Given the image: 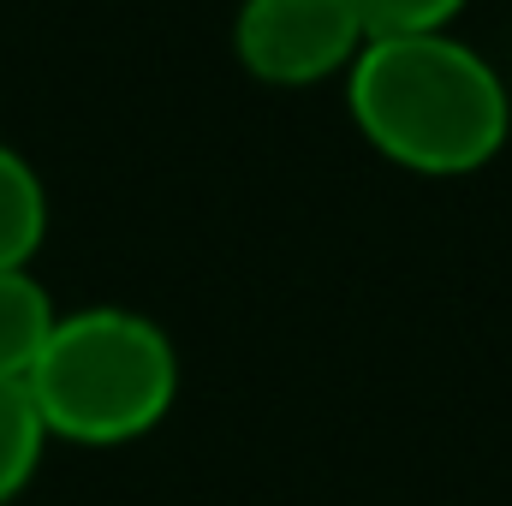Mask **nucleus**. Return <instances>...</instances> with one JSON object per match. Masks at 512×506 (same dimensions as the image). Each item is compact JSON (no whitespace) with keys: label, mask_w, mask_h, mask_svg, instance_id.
<instances>
[{"label":"nucleus","mask_w":512,"mask_h":506,"mask_svg":"<svg viewBox=\"0 0 512 506\" xmlns=\"http://www.w3.org/2000/svg\"><path fill=\"white\" fill-rule=\"evenodd\" d=\"M352 114L417 173H471L507 137V84L447 30H387L352 60Z\"/></svg>","instance_id":"f257e3e1"},{"label":"nucleus","mask_w":512,"mask_h":506,"mask_svg":"<svg viewBox=\"0 0 512 506\" xmlns=\"http://www.w3.org/2000/svg\"><path fill=\"white\" fill-rule=\"evenodd\" d=\"M24 387L48 441L126 447L173 411L179 352L161 334V322L120 304H90L54 322Z\"/></svg>","instance_id":"f03ea898"},{"label":"nucleus","mask_w":512,"mask_h":506,"mask_svg":"<svg viewBox=\"0 0 512 506\" xmlns=\"http://www.w3.org/2000/svg\"><path fill=\"white\" fill-rule=\"evenodd\" d=\"M239 60L268 84H316L358 60L370 24L358 0H245L233 18Z\"/></svg>","instance_id":"7ed1b4c3"},{"label":"nucleus","mask_w":512,"mask_h":506,"mask_svg":"<svg viewBox=\"0 0 512 506\" xmlns=\"http://www.w3.org/2000/svg\"><path fill=\"white\" fill-rule=\"evenodd\" d=\"M54 322H60V310H54L48 286L30 268H0V376L12 381L30 376Z\"/></svg>","instance_id":"20e7f679"},{"label":"nucleus","mask_w":512,"mask_h":506,"mask_svg":"<svg viewBox=\"0 0 512 506\" xmlns=\"http://www.w3.org/2000/svg\"><path fill=\"white\" fill-rule=\"evenodd\" d=\"M48 233V191L36 167L0 137V268H30Z\"/></svg>","instance_id":"39448f33"},{"label":"nucleus","mask_w":512,"mask_h":506,"mask_svg":"<svg viewBox=\"0 0 512 506\" xmlns=\"http://www.w3.org/2000/svg\"><path fill=\"white\" fill-rule=\"evenodd\" d=\"M42 447H48V429L36 417V399L30 387L12 376H0V506L18 501L42 465Z\"/></svg>","instance_id":"423d86ee"},{"label":"nucleus","mask_w":512,"mask_h":506,"mask_svg":"<svg viewBox=\"0 0 512 506\" xmlns=\"http://www.w3.org/2000/svg\"><path fill=\"white\" fill-rule=\"evenodd\" d=\"M465 0H358L370 36H387V30H441Z\"/></svg>","instance_id":"0eeeda50"}]
</instances>
